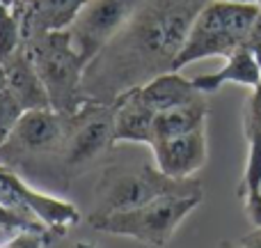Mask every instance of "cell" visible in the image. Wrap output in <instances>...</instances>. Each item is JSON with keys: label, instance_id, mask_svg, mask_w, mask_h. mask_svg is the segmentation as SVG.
<instances>
[{"label": "cell", "instance_id": "1", "mask_svg": "<svg viewBox=\"0 0 261 248\" xmlns=\"http://www.w3.org/2000/svg\"><path fill=\"white\" fill-rule=\"evenodd\" d=\"M211 0H142L119 35L87 64L90 101L115 104L124 92L172 72L197 14Z\"/></svg>", "mask_w": 261, "mask_h": 248}, {"label": "cell", "instance_id": "2", "mask_svg": "<svg viewBox=\"0 0 261 248\" xmlns=\"http://www.w3.org/2000/svg\"><path fill=\"white\" fill-rule=\"evenodd\" d=\"M259 9L261 5L211 0L195 18L188 39L172 64V72H179L204 58H229L234 51L248 46Z\"/></svg>", "mask_w": 261, "mask_h": 248}, {"label": "cell", "instance_id": "3", "mask_svg": "<svg viewBox=\"0 0 261 248\" xmlns=\"http://www.w3.org/2000/svg\"><path fill=\"white\" fill-rule=\"evenodd\" d=\"M44 87L48 92L50 108L60 115H73L87 104L85 69L87 62L71 44L69 30L48 32L23 41Z\"/></svg>", "mask_w": 261, "mask_h": 248}, {"label": "cell", "instance_id": "4", "mask_svg": "<svg viewBox=\"0 0 261 248\" xmlns=\"http://www.w3.org/2000/svg\"><path fill=\"white\" fill-rule=\"evenodd\" d=\"M202 198L204 195L170 193L128 212L94 216L90 218V226L106 235L128 237L144 246L165 248L174 237L176 228L186 221V216L202 205Z\"/></svg>", "mask_w": 261, "mask_h": 248}, {"label": "cell", "instance_id": "5", "mask_svg": "<svg viewBox=\"0 0 261 248\" xmlns=\"http://www.w3.org/2000/svg\"><path fill=\"white\" fill-rule=\"evenodd\" d=\"M170 193L204 195V189L197 179H172L156 166H144L138 170L113 168L101 179L96 191V207L90 218L128 212Z\"/></svg>", "mask_w": 261, "mask_h": 248}, {"label": "cell", "instance_id": "6", "mask_svg": "<svg viewBox=\"0 0 261 248\" xmlns=\"http://www.w3.org/2000/svg\"><path fill=\"white\" fill-rule=\"evenodd\" d=\"M142 0H87L69 28L71 44L87 64L119 35Z\"/></svg>", "mask_w": 261, "mask_h": 248}, {"label": "cell", "instance_id": "7", "mask_svg": "<svg viewBox=\"0 0 261 248\" xmlns=\"http://www.w3.org/2000/svg\"><path fill=\"white\" fill-rule=\"evenodd\" d=\"M69 122L64 161L78 166L99 156L115 145V108L113 104L87 101L78 113L64 115Z\"/></svg>", "mask_w": 261, "mask_h": 248}, {"label": "cell", "instance_id": "8", "mask_svg": "<svg viewBox=\"0 0 261 248\" xmlns=\"http://www.w3.org/2000/svg\"><path fill=\"white\" fill-rule=\"evenodd\" d=\"M67 118L53 108L23 110L7 143L0 149V159L30 156V154L53 152L67 145Z\"/></svg>", "mask_w": 261, "mask_h": 248}, {"label": "cell", "instance_id": "9", "mask_svg": "<svg viewBox=\"0 0 261 248\" xmlns=\"http://www.w3.org/2000/svg\"><path fill=\"white\" fill-rule=\"evenodd\" d=\"M151 152L153 166L163 175L172 179H193V175L202 170L208 159L206 126L184 136H174V138L156 140L151 145Z\"/></svg>", "mask_w": 261, "mask_h": 248}, {"label": "cell", "instance_id": "10", "mask_svg": "<svg viewBox=\"0 0 261 248\" xmlns=\"http://www.w3.org/2000/svg\"><path fill=\"white\" fill-rule=\"evenodd\" d=\"M87 0H16L14 12L18 14L23 41L48 32H62L73 26Z\"/></svg>", "mask_w": 261, "mask_h": 248}, {"label": "cell", "instance_id": "11", "mask_svg": "<svg viewBox=\"0 0 261 248\" xmlns=\"http://www.w3.org/2000/svg\"><path fill=\"white\" fill-rule=\"evenodd\" d=\"M113 108H115V145L135 143V145H149L151 147L156 110H151L140 99L138 87L117 97Z\"/></svg>", "mask_w": 261, "mask_h": 248}, {"label": "cell", "instance_id": "12", "mask_svg": "<svg viewBox=\"0 0 261 248\" xmlns=\"http://www.w3.org/2000/svg\"><path fill=\"white\" fill-rule=\"evenodd\" d=\"M7 175H9V182H12V186L16 189V193L21 195L25 209L44 228H48V230H55V232H60V235H62V232L67 230L69 226L78 223L81 214H78V209L73 207L71 202H67V200H60V198H53V195H46V193H41V191L32 189L30 184H25V182H23L14 170H9V168H7Z\"/></svg>", "mask_w": 261, "mask_h": 248}, {"label": "cell", "instance_id": "13", "mask_svg": "<svg viewBox=\"0 0 261 248\" xmlns=\"http://www.w3.org/2000/svg\"><path fill=\"white\" fill-rule=\"evenodd\" d=\"M5 81H7V90L12 97L21 104L23 110H35V108H50L48 92L44 87V81L39 78L35 64H32L30 55H28L25 46L14 53V58L5 64Z\"/></svg>", "mask_w": 261, "mask_h": 248}, {"label": "cell", "instance_id": "14", "mask_svg": "<svg viewBox=\"0 0 261 248\" xmlns=\"http://www.w3.org/2000/svg\"><path fill=\"white\" fill-rule=\"evenodd\" d=\"M138 95L144 104L156 113L186 106L190 101L202 99V92L195 87L193 78H184L179 72H165L138 87Z\"/></svg>", "mask_w": 261, "mask_h": 248}, {"label": "cell", "instance_id": "15", "mask_svg": "<svg viewBox=\"0 0 261 248\" xmlns=\"http://www.w3.org/2000/svg\"><path fill=\"white\" fill-rule=\"evenodd\" d=\"M195 87H197L202 95H211V92H218L225 83H236V85H245L257 90L261 85V69L254 60L250 46H243V49L234 51L229 58H225V64L222 69L213 74H202V76L193 78Z\"/></svg>", "mask_w": 261, "mask_h": 248}, {"label": "cell", "instance_id": "16", "mask_svg": "<svg viewBox=\"0 0 261 248\" xmlns=\"http://www.w3.org/2000/svg\"><path fill=\"white\" fill-rule=\"evenodd\" d=\"M206 118H208V106L204 101V97L197 101H190L186 106H176V108L156 113V120H153V143L204 129L206 126Z\"/></svg>", "mask_w": 261, "mask_h": 248}, {"label": "cell", "instance_id": "17", "mask_svg": "<svg viewBox=\"0 0 261 248\" xmlns=\"http://www.w3.org/2000/svg\"><path fill=\"white\" fill-rule=\"evenodd\" d=\"M21 46H23L21 21H18V14L12 9L7 16L0 18V67H5Z\"/></svg>", "mask_w": 261, "mask_h": 248}, {"label": "cell", "instance_id": "18", "mask_svg": "<svg viewBox=\"0 0 261 248\" xmlns=\"http://www.w3.org/2000/svg\"><path fill=\"white\" fill-rule=\"evenodd\" d=\"M21 115H23L21 104H18V101L12 97V92L5 87V90L0 92V149H3V145L7 143L9 133L14 131V126H16Z\"/></svg>", "mask_w": 261, "mask_h": 248}, {"label": "cell", "instance_id": "19", "mask_svg": "<svg viewBox=\"0 0 261 248\" xmlns=\"http://www.w3.org/2000/svg\"><path fill=\"white\" fill-rule=\"evenodd\" d=\"M0 228H3V230H12V232H21V230L44 232V230H46V228L41 226V223L30 221V218L21 216V214H16L14 209L5 207L3 202H0Z\"/></svg>", "mask_w": 261, "mask_h": 248}, {"label": "cell", "instance_id": "20", "mask_svg": "<svg viewBox=\"0 0 261 248\" xmlns=\"http://www.w3.org/2000/svg\"><path fill=\"white\" fill-rule=\"evenodd\" d=\"M243 205H245V214H248L250 223H252L254 228H261V191L259 193H252V195H245Z\"/></svg>", "mask_w": 261, "mask_h": 248}, {"label": "cell", "instance_id": "21", "mask_svg": "<svg viewBox=\"0 0 261 248\" xmlns=\"http://www.w3.org/2000/svg\"><path fill=\"white\" fill-rule=\"evenodd\" d=\"M239 248H261V228H254L250 235H245Z\"/></svg>", "mask_w": 261, "mask_h": 248}, {"label": "cell", "instance_id": "22", "mask_svg": "<svg viewBox=\"0 0 261 248\" xmlns=\"http://www.w3.org/2000/svg\"><path fill=\"white\" fill-rule=\"evenodd\" d=\"M254 41H261V9L257 14V21H254V26H252V35H250V44H254Z\"/></svg>", "mask_w": 261, "mask_h": 248}, {"label": "cell", "instance_id": "23", "mask_svg": "<svg viewBox=\"0 0 261 248\" xmlns=\"http://www.w3.org/2000/svg\"><path fill=\"white\" fill-rule=\"evenodd\" d=\"M250 51H252L254 60H257L259 69H261V41H254V44H250Z\"/></svg>", "mask_w": 261, "mask_h": 248}, {"label": "cell", "instance_id": "24", "mask_svg": "<svg viewBox=\"0 0 261 248\" xmlns=\"http://www.w3.org/2000/svg\"><path fill=\"white\" fill-rule=\"evenodd\" d=\"M9 12H12V7H9V5L5 3V0H0V18H3V16H7Z\"/></svg>", "mask_w": 261, "mask_h": 248}, {"label": "cell", "instance_id": "25", "mask_svg": "<svg viewBox=\"0 0 261 248\" xmlns=\"http://www.w3.org/2000/svg\"><path fill=\"white\" fill-rule=\"evenodd\" d=\"M225 3H236V5H261V0H225Z\"/></svg>", "mask_w": 261, "mask_h": 248}, {"label": "cell", "instance_id": "26", "mask_svg": "<svg viewBox=\"0 0 261 248\" xmlns=\"http://www.w3.org/2000/svg\"><path fill=\"white\" fill-rule=\"evenodd\" d=\"M5 87H7V81H5V69L0 67V92H3Z\"/></svg>", "mask_w": 261, "mask_h": 248}, {"label": "cell", "instance_id": "27", "mask_svg": "<svg viewBox=\"0 0 261 248\" xmlns=\"http://www.w3.org/2000/svg\"><path fill=\"white\" fill-rule=\"evenodd\" d=\"M218 248H239V246H234L231 241H220V244H218Z\"/></svg>", "mask_w": 261, "mask_h": 248}, {"label": "cell", "instance_id": "28", "mask_svg": "<svg viewBox=\"0 0 261 248\" xmlns=\"http://www.w3.org/2000/svg\"><path fill=\"white\" fill-rule=\"evenodd\" d=\"M73 248H94V246H87V244H76Z\"/></svg>", "mask_w": 261, "mask_h": 248}, {"label": "cell", "instance_id": "29", "mask_svg": "<svg viewBox=\"0 0 261 248\" xmlns=\"http://www.w3.org/2000/svg\"><path fill=\"white\" fill-rule=\"evenodd\" d=\"M5 248H12V246H5Z\"/></svg>", "mask_w": 261, "mask_h": 248}, {"label": "cell", "instance_id": "30", "mask_svg": "<svg viewBox=\"0 0 261 248\" xmlns=\"http://www.w3.org/2000/svg\"><path fill=\"white\" fill-rule=\"evenodd\" d=\"M0 168H3V163H0Z\"/></svg>", "mask_w": 261, "mask_h": 248}]
</instances>
